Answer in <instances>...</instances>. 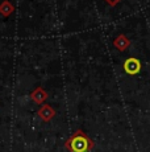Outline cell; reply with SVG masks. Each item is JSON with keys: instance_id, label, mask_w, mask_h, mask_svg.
Returning a JSON list of instances; mask_svg holds the SVG:
<instances>
[{"instance_id": "cell-1", "label": "cell", "mask_w": 150, "mask_h": 152, "mask_svg": "<svg viewBox=\"0 0 150 152\" xmlns=\"http://www.w3.org/2000/svg\"><path fill=\"white\" fill-rule=\"evenodd\" d=\"M66 148L70 152H90L94 148V142L82 131H76L66 142Z\"/></svg>"}, {"instance_id": "cell-2", "label": "cell", "mask_w": 150, "mask_h": 152, "mask_svg": "<svg viewBox=\"0 0 150 152\" xmlns=\"http://www.w3.org/2000/svg\"><path fill=\"white\" fill-rule=\"evenodd\" d=\"M123 68L126 74L136 75V74H138L141 70V62H140V60H137L136 57H129L124 61Z\"/></svg>"}, {"instance_id": "cell-3", "label": "cell", "mask_w": 150, "mask_h": 152, "mask_svg": "<svg viewBox=\"0 0 150 152\" xmlns=\"http://www.w3.org/2000/svg\"><path fill=\"white\" fill-rule=\"evenodd\" d=\"M113 45H115V48L119 49L120 52H124L129 48V45H131V40H129L125 34H119V36L115 39Z\"/></svg>"}, {"instance_id": "cell-4", "label": "cell", "mask_w": 150, "mask_h": 152, "mask_svg": "<svg viewBox=\"0 0 150 152\" xmlns=\"http://www.w3.org/2000/svg\"><path fill=\"white\" fill-rule=\"evenodd\" d=\"M38 115H40V118H41L42 121L49 122L51 118L56 116V110H54L53 107H50L49 104H44V106L38 110Z\"/></svg>"}, {"instance_id": "cell-5", "label": "cell", "mask_w": 150, "mask_h": 152, "mask_svg": "<svg viewBox=\"0 0 150 152\" xmlns=\"http://www.w3.org/2000/svg\"><path fill=\"white\" fill-rule=\"evenodd\" d=\"M30 98L33 99L36 103H44L45 99L48 98V93H46L42 87H37V89L30 94Z\"/></svg>"}, {"instance_id": "cell-6", "label": "cell", "mask_w": 150, "mask_h": 152, "mask_svg": "<svg viewBox=\"0 0 150 152\" xmlns=\"http://www.w3.org/2000/svg\"><path fill=\"white\" fill-rule=\"evenodd\" d=\"M13 11H15V7H13L12 3H9L8 0H5V1H3L1 4H0V13H1L3 16L8 17Z\"/></svg>"}, {"instance_id": "cell-7", "label": "cell", "mask_w": 150, "mask_h": 152, "mask_svg": "<svg viewBox=\"0 0 150 152\" xmlns=\"http://www.w3.org/2000/svg\"><path fill=\"white\" fill-rule=\"evenodd\" d=\"M107 3H108L109 5H111V7H115V5H117L119 4V3L121 1V0H105Z\"/></svg>"}]
</instances>
